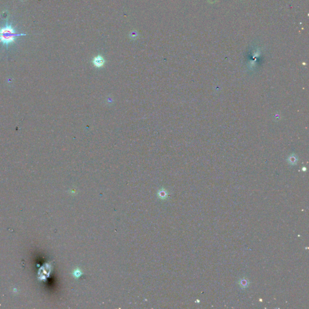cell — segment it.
Segmentation results:
<instances>
[{"mask_svg": "<svg viewBox=\"0 0 309 309\" xmlns=\"http://www.w3.org/2000/svg\"><path fill=\"white\" fill-rule=\"evenodd\" d=\"M25 35L26 34L17 33L12 25L9 24L0 28V42L7 47L15 42L17 37Z\"/></svg>", "mask_w": 309, "mask_h": 309, "instance_id": "obj_1", "label": "cell"}, {"mask_svg": "<svg viewBox=\"0 0 309 309\" xmlns=\"http://www.w3.org/2000/svg\"><path fill=\"white\" fill-rule=\"evenodd\" d=\"M92 62H93V64L95 67H98V68H100L104 65V64L105 63V60L102 56L98 55L93 59Z\"/></svg>", "mask_w": 309, "mask_h": 309, "instance_id": "obj_2", "label": "cell"}, {"mask_svg": "<svg viewBox=\"0 0 309 309\" xmlns=\"http://www.w3.org/2000/svg\"><path fill=\"white\" fill-rule=\"evenodd\" d=\"M239 284L240 286L243 288H246L248 287V284H249V282H248V280L245 279V278H243L241 279L240 281V283H239Z\"/></svg>", "mask_w": 309, "mask_h": 309, "instance_id": "obj_3", "label": "cell"}]
</instances>
